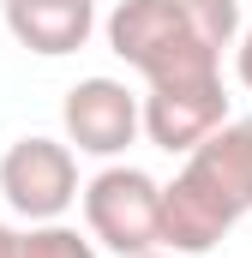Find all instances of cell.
Listing matches in <instances>:
<instances>
[{"label":"cell","instance_id":"5b68a950","mask_svg":"<svg viewBox=\"0 0 252 258\" xmlns=\"http://www.w3.org/2000/svg\"><path fill=\"white\" fill-rule=\"evenodd\" d=\"M222 120H228V90H222V78L150 84L144 102H138V132H144L156 150H168V156H186L192 144H204Z\"/></svg>","mask_w":252,"mask_h":258},{"label":"cell","instance_id":"ba28073f","mask_svg":"<svg viewBox=\"0 0 252 258\" xmlns=\"http://www.w3.org/2000/svg\"><path fill=\"white\" fill-rule=\"evenodd\" d=\"M18 258H96V240L66 222H30L18 228Z\"/></svg>","mask_w":252,"mask_h":258},{"label":"cell","instance_id":"30bf717a","mask_svg":"<svg viewBox=\"0 0 252 258\" xmlns=\"http://www.w3.org/2000/svg\"><path fill=\"white\" fill-rule=\"evenodd\" d=\"M0 258H18V228L0 222Z\"/></svg>","mask_w":252,"mask_h":258},{"label":"cell","instance_id":"8fae6325","mask_svg":"<svg viewBox=\"0 0 252 258\" xmlns=\"http://www.w3.org/2000/svg\"><path fill=\"white\" fill-rule=\"evenodd\" d=\"M132 258H180V252H162V246H156V252H132Z\"/></svg>","mask_w":252,"mask_h":258},{"label":"cell","instance_id":"8992f818","mask_svg":"<svg viewBox=\"0 0 252 258\" xmlns=\"http://www.w3.org/2000/svg\"><path fill=\"white\" fill-rule=\"evenodd\" d=\"M66 144H78L84 156H120L138 138V96L120 78H78L60 102Z\"/></svg>","mask_w":252,"mask_h":258},{"label":"cell","instance_id":"6da1fadb","mask_svg":"<svg viewBox=\"0 0 252 258\" xmlns=\"http://www.w3.org/2000/svg\"><path fill=\"white\" fill-rule=\"evenodd\" d=\"M102 36L144 84L222 78V48L240 36V0H120Z\"/></svg>","mask_w":252,"mask_h":258},{"label":"cell","instance_id":"277c9868","mask_svg":"<svg viewBox=\"0 0 252 258\" xmlns=\"http://www.w3.org/2000/svg\"><path fill=\"white\" fill-rule=\"evenodd\" d=\"M0 192L24 222H60L78 198V156L60 138H18L0 156Z\"/></svg>","mask_w":252,"mask_h":258},{"label":"cell","instance_id":"52a82bcc","mask_svg":"<svg viewBox=\"0 0 252 258\" xmlns=\"http://www.w3.org/2000/svg\"><path fill=\"white\" fill-rule=\"evenodd\" d=\"M0 12H6L12 42L42 60L78 54L96 30V0H0Z\"/></svg>","mask_w":252,"mask_h":258},{"label":"cell","instance_id":"3957f363","mask_svg":"<svg viewBox=\"0 0 252 258\" xmlns=\"http://www.w3.org/2000/svg\"><path fill=\"white\" fill-rule=\"evenodd\" d=\"M84 228L96 246L108 252H156L162 246V186L144 174V168H102L90 186H84Z\"/></svg>","mask_w":252,"mask_h":258},{"label":"cell","instance_id":"7a4b0ae2","mask_svg":"<svg viewBox=\"0 0 252 258\" xmlns=\"http://www.w3.org/2000/svg\"><path fill=\"white\" fill-rule=\"evenodd\" d=\"M252 210V114L222 120L204 144H192L180 174L162 186V252H210Z\"/></svg>","mask_w":252,"mask_h":258},{"label":"cell","instance_id":"9c48e42d","mask_svg":"<svg viewBox=\"0 0 252 258\" xmlns=\"http://www.w3.org/2000/svg\"><path fill=\"white\" fill-rule=\"evenodd\" d=\"M234 78H240V84L252 90V24L240 30V36H234Z\"/></svg>","mask_w":252,"mask_h":258}]
</instances>
